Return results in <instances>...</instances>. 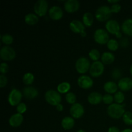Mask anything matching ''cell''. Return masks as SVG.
I'll use <instances>...</instances> for the list:
<instances>
[{"label":"cell","mask_w":132,"mask_h":132,"mask_svg":"<svg viewBox=\"0 0 132 132\" xmlns=\"http://www.w3.org/2000/svg\"><path fill=\"white\" fill-rule=\"evenodd\" d=\"M114 100V97L112 95V94H106L103 96V101L104 104L110 105L113 104V101Z\"/></svg>","instance_id":"cell-34"},{"label":"cell","mask_w":132,"mask_h":132,"mask_svg":"<svg viewBox=\"0 0 132 132\" xmlns=\"http://www.w3.org/2000/svg\"><path fill=\"white\" fill-rule=\"evenodd\" d=\"M77 132H86L85 131V130H77Z\"/></svg>","instance_id":"cell-47"},{"label":"cell","mask_w":132,"mask_h":132,"mask_svg":"<svg viewBox=\"0 0 132 132\" xmlns=\"http://www.w3.org/2000/svg\"><path fill=\"white\" fill-rule=\"evenodd\" d=\"M70 28L73 32L76 34H81L82 36H85L86 33L85 32V26L82 21L78 19H73L70 23Z\"/></svg>","instance_id":"cell-10"},{"label":"cell","mask_w":132,"mask_h":132,"mask_svg":"<svg viewBox=\"0 0 132 132\" xmlns=\"http://www.w3.org/2000/svg\"><path fill=\"white\" fill-rule=\"evenodd\" d=\"M24 21L29 25H34L39 21L38 15L33 13H28L24 16Z\"/></svg>","instance_id":"cell-24"},{"label":"cell","mask_w":132,"mask_h":132,"mask_svg":"<svg viewBox=\"0 0 132 132\" xmlns=\"http://www.w3.org/2000/svg\"><path fill=\"white\" fill-rule=\"evenodd\" d=\"M101 62L103 64H110L115 61V55L110 52H105L101 56Z\"/></svg>","instance_id":"cell-23"},{"label":"cell","mask_w":132,"mask_h":132,"mask_svg":"<svg viewBox=\"0 0 132 132\" xmlns=\"http://www.w3.org/2000/svg\"><path fill=\"white\" fill-rule=\"evenodd\" d=\"M118 85L117 83L112 81H107L104 85V90L107 94H116L118 91Z\"/></svg>","instance_id":"cell-21"},{"label":"cell","mask_w":132,"mask_h":132,"mask_svg":"<svg viewBox=\"0 0 132 132\" xmlns=\"http://www.w3.org/2000/svg\"><path fill=\"white\" fill-rule=\"evenodd\" d=\"M130 72L132 76V64H131V66H130Z\"/></svg>","instance_id":"cell-46"},{"label":"cell","mask_w":132,"mask_h":132,"mask_svg":"<svg viewBox=\"0 0 132 132\" xmlns=\"http://www.w3.org/2000/svg\"><path fill=\"white\" fill-rule=\"evenodd\" d=\"M77 85L82 89H90L94 85L92 78L86 75H82L77 79Z\"/></svg>","instance_id":"cell-12"},{"label":"cell","mask_w":132,"mask_h":132,"mask_svg":"<svg viewBox=\"0 0 132 132\" xmlns=\"http://www.w3.org/2000/svg\"><path fill=\"white\" fill-rule=\"evenodd\" d=\"M88 102L92 105H97L103 101V95L97 92H92L88 96Z\"/></svg>","instance_id":"cell-19"},{"label":"cell","mask_w":132,"mask_h":132,"mask_svg":"<svg viewBox=\"0 0 132 132\" xmlns=\"http://www.w3.org/2000/svg\"><path fill=\"white\" fill-rule=\"evenodd\" d=\"M75 125L74 119L72 117L67 116L64 117L61 121V126L64 130H70L73 128Z\"/></svg>","instance_id":"cell-22"},{"label":"cell","mask_w":132,"mask_h":132,"mask_svg":"<svg viewBox=\"0 0 132 132\" xmlns=\"http://www.w3.org/2000/svg\"><path fill=\"white\" fill-rule=\"evenodd\" d=\"M105 27L107 32L112 34L116 35L117 33L121 32L120 31L121 27L119 25V23L115 19H109L108 21H107L105 24Z\"/></svg>","instance_id":"cell-13"},{"label":"cell","mask_w":132,"mask_h":132,"mask_svg":"<svg viewBox=\"0 0 132 132\" xmlns=\"http://www.w3.org/2000/svg\"><path fill=\"white\" fill-rule=\"evenodd\" d=\"M112 13H119L121 10V5L120 4L116 3L112 5L110 7Z\"/></svg>","instance_id":"cell-38"},{"label":"cell","mask_w":132,"mask_h":132,"mask_svg":"<svg viewBox=\"0 0 132 132\" xmlns=\"http://www.w3.org/2000/svg\"><path fill=\"white\" fill-rule=\"evenodd\" d=\"M90 61L86 57H80L77 59L75 64V67L78 73L84 74L90 70Z\"/></svg>","instance_id":"cell-4"},{"label":"cell","mask_w":132,"mask_h":132,"mask_svg":"<svg viewBox=\"0 0 132 132\" xmlns=\"http://www.w3.org/2000/svg\"><path fill=\"white\" fill-rule=\"evenodd\" d=\"M45 101L52 106L58 105L61 102V96L60 93L54 90H48L45 94Z\"/></svg>","instance_id":"cell-3"},{"label":"cell","mask_w":132,"mask_h":132,"mask_svg":"<svg viewBox=\"0 0 132 132\" xmlns=\"http://www.w3.org/2000/svg\"><path fill=\"white\" fill-rule=\"evenodd\" d=\"M48 8V3L46 0H38L34 6V10L37 15L44 16L46 15Z\"/></svg>","instance_id":"cell-9"},{"label":"cell","mask_w":132,"mask_h":132,"mask_svg":"<svg viewBox=\"0 0 132 132\" xmlns=\"http://www.w3.org/2000/svg\"><path fill=\"white\" fill-rule=\"evenodd\" d=\"M112 12L111 9L108 5H102L95 11V16L98 21L101 22H104L105 21L109 20V18H110Z\"/></svg>","instance_id":"cell-2"},{"label":"cell","mask_w":132,"mask_h":132,"mask_svg":"<svg viewBox=\"0 0 132 132\" xmlns=\"http://www.w3.org/2000/svg\"><path fill=\"white\" fill-rule=\"evenodd\" d=\"M94 39L95 42L100 45L107 44L110 40V36L106 30L98 28L95 30L94 34Z\"/></svg>","instance_id":"cell-5"},{"label":"cell","mask_w":132,"mask_h":132,"mask_svg":"<svg viewBox=\"0 0 132 132\" xmlns=\"http://www.w3.org/2000/svg\"><path fill=\"white\" fill-rule=\"evenodd\" d=\"M80 3L77 0H67L64 3V8L68 13H73L79 9Z\"/></svg>","instance_id":"cell-15"},{"label":"cell","mask_w":132,"mask_h":132,"mask_svg":"<svg viewBox=\"0 0 132 132\" xmlns=\"http://www.w3.org/2000/svg\"><path fill=\"white\" fill-rule=\"evenodd\" d=\"M104 71V64L101 61H94L91 64L90 70V74L93 77H98L101 76Z\"/></svg>","instance_id":"cell-8"},{"label":"cell","mask_w":132,"mask_h":132,"mask_svg":"<svg viewBox=\"0 0 132 132\" xmlns=\"http://www.w3.org/2000/svg\"><path fill=\"white\" fill-rule=\"evenodd\" d=\"M71 85L68 82H62L58 85L57 87V91L60 94H66L69 92Z\"/></svg>","instance_id":"cell-26"},{"label":"cell","mask_w":132,"mask_h":132,"mask_svg":"<svg viewBox=\"0 0 132 132\" xmlns=\"http://www.w3.org/2000/svg\"><path fill=\"white\" fill-rule=\"evenodd\" d=\"M56 110L57 111H59V112H61V111L63 110V104H61L60 103V104H59L58 105L56 106Z\"/></svg>","instance_id":"cell-42"},{"label":"cell","mask_w":132,"mask_h":132,"mask_svg":"<svg viewBox=\"0 0 132 132\" xmlns=\"http://www.w3.org/2000/svg\"><path fill=\"white\" fill-rule=\"evenodd\" d=\"M107 48L111 51H116L119 48V43L115 39H110L106 44Z\"/></svg>","instance_id":"cell-29"},{"label":"cell","mask_w":132,"mask_h":132,"mask_svg":"<svg viewBox=\"0 0 132 132\" xmlns=\"http://www.w3.org/2000/svg\"><path fill=\"white\" fill-rule=\"evenodd\" d=\"M16 56V52L12 47L5 45L0 50V57L2 60L9 61L14 59Z\"/></svg>","instance_id":"cell-6"},{"label":"cell","mask_w":132,"mask_h":132,"mask_svg":"<svg viewBox=\"0 0 132 132\" xmlns=\"http://www.w3.org/2000/svg\"><path fill=\"white\" fill-rule=\"evenodd\" d=\"M125 106L123 104L113 103L110 104L107 108V113L111 118L114 119H119L122 117L125 113Z\"/></svg>","instance_id":"cell-1"},{"label":"cell","mask_w":132,"mask_h":132,"mask_svg":"<svg viewBox=\"0 0 132 132\" xmlns=\"http://www.w3.org/2000/svg\"><path fill=\"white\" fill-rule=\"evenodd\" d=\"M121 76V71L120 69L118 68H116L113 70L112 72V77L113 79H117L120 78Z\"/></svg>","instance_id":"cell-39"},{"label":"cell","mask_w":132,"mask_h":132,"mask_svg":"<svg viewBox=\"0 0 132 132\" xmlns=\"http://www.w3.org/2000/svg\"><path fill=\"white\" fill-rule=\"evenodd\" d=\"M65 99L68 104L72 105V104L76 103L77 97H76V94H75L74 93L72 92H69L67 93V94H66Z\"/></svg>","instance_id":"cell-31"},{"label":"cell","mask_w":132,"mask_h":132,"mask_svg":"<svg viewBox=\"0 0 132 132\" xmlns=\"http://www.w3.org/2000/svg\"><path fill=\"white\" fill-rule=\"evenodd\" d=\"M122 121L124 123L126 124V125L131 126L132 125V112H126L125 114L122 116Z\"/></svg>","instance_id":"cell-32"},{"label":"cell","mask_w":132,"mask_h":132,"mask_svg":"<svg viewBox=\"0 0 132 132\" xmlns=\"http://www.w3.org/2000/svg\"><path fill=\"white\" fill-rule=\"evenodd\" d=\"M27 106L24 103H20L16 107V110L18 113H21V114L24 113L27 111Z\"/></svg>","instance_id":"cell-35"},{"label":"cell","mask_w":132,"mask_h":132,"mask_svg":"<svg viewBox=\"0 0 132 132\" xmlns=\"http://www.w3.org/2000/svg\"><path fill=\"white\" fill-rule=\"evenodd\" d=\"M88 56L90 59L94 61H99V59L101 57V55H100V52L97 49H92L88 53Z\"/></svg>","instance_id":"cell-30"},{"label":"cell","mask_w":132,"mask_h":132,"mask_svg":"<svg viewBox=\"0 0 132 132\" xmlns=\"http://www.w3.org/2000/svg\"><path fill=\"white\" fill-rule=\"evenodd\" d=\"M108 132H121L120 131L119 129L117 126H111L108 128Z\"/></svg>","instance_id":"cell-41"},{"label":"cell","mask_w":132,"mask_h":132,"mask_svg":"<svg viewBox=\"0 0 132 132\" xmlns=\"http://www.w3.org/2000/svg\"><path fill=\"white\" fill-rule=\"evenodd\" d=\"M82 23L85 26L88 27H90L94 23V15L90 12H85L82 15Z\"/></svg>","instance_id":"cell-25"},{"label":"cell","mask_w":132,"mask_h":132,"mask_svg":"<svg viewBox=\"0 0 132 132\" xmlns=\"http://www.w3.org/2000/svg\"><path fill=\"white\" fill-rule=\"evenodd\" d=\"M1 41L3 44H5L6 46H9V45L12 44L14 41V37L12 35L9 34H5L1 35Z\"/></svg>","instance_id":"cell-28"},{"label":"cell","mask_w":132,"mask_h":132,"mask_svg":"<svg viewBox=\"0 0 132 132\" xmlns=\"http://www.w3.org/2000/svg\"><path fill=\"white\" fill-rule=\"evenodd\" d=\"M114 101L117 103V104H121L124 102L125 99V96L124 93L122 91H117L116 94H114Z\"/></svg>","instance_id":"cell-33"},{"label":"cell","mask_w":132,"mask_h":132,"mask_svg":"<svg viewBox=\"0 0 132 132\" xmlns=\"http://www.w3.org/2000/svg\"><path fill=\"white\" fill-rule=\"evenodd\" d=\"M116 37H117V38H121V37H122V33H121V32H119V33H117V34L116 35Z\"/></svg>","instance_id":"cell-45"},{"label":"cell","mask_w":132,"mask_h":132,"mask_svg":"<svg viewBox=\"0 0 132 132\" xmlns=\"http://www.w3.org/2000/svg\"><path fill=\"white\" fill-rule=\"evenodd\" d=\"M48 14L50 18L53 20H59L63 18V11L60 6L54 5L49 9Z\"/></svg>","instance_id":"cell-17"},{"label":"cell","mask_w":132,"mask_h":132,"mask_svg":"<svg viewBox=\"0 0 132 132\" xmlns=\"http://www.w3.org/2000/svg\"><path fill=\"white\" fill-rule=\"evenodd\" d=\"M108 2L109 3H112V5H113V4L118 3L119 2V0H108Z\"/></svg>","instance_id":"cell-43"},{"label":"cell","mask_w":132,"mask_h":132,"mask_svg":"<svg viewBox=\"0 0 132 132\" xmlns=\"http://www.w3.org/2000/svg\"><path fill=\"white\" fill-rule=\"evenodd\" d=\"M23 97V93L21 92L19 90L13 88L10 92L8 96V101L10 105L12 106H18L20 103H21V99Z\"/></svg>","instance_id":"cell-7"},{"label":"cell","mask_w":132,"mask_h":132,"mask_svg":"<svg viewBox=\"0 0 132 132\" xmlns=\"http://www.w3.org/2000/svg\"><path fill=\"white\" fill-rule=\"evenodd\" d=\"M117 85L121 91H129L132 89V79L128 77H122L119 80Z\"/></svg>","instance_id":"cell-14"},{"label":"cell","mask_w":132,"mask_h":132,"mask_svg":"<svg viewBox=\"0 0 132 132\" xmlns=\"http://www.w3.org/2000/svg\"><path fill=\"white\" fill-rule=\"evenodd\" d=\"M34 81V76L33 73L31 72H27L23 75V82H24V85L30 86L33 83Z\"/></svg>","instance_id":"cell-27"},{"label":"cell","mask_w":132,"mask_h":132,"mask_svg":"<svg viewBox=\"0 0 132 132\" xmlns=\"http://www.w3.org/2000/svg\"><path fill=\"white\" fill-rule=\"evenodd\" d=\"M121 30L125 34L132 36V18H128L122 22Z\"/></svg>","instance_id":"cell-20"},{"label":"cell","mask_w":132,"mask_h":132,"mask_svg":"<svg viewBox=\"0 0 132 132\" xmlns=\"http://www.w3.org/2000/svg\"><path fill=\"white\" fill-rule=\"evenodd\" d=\"M38 95V90L34 86H28L23 89V95L27 99L32 100L37 97Z\"/></svg>","instance_id":"cell-16"},{"label":"cell","mask_w":132,"mask_h":132,"mask_svg":"<svg viewBox=\"0 0 132 132\" xmlns=\"http://www.w3.org/2000/svg\"><path fill=\"white\" fill-rule=\"evenodd\" d=\"M8 83V79L5 75H0V88H4Z\"/></svg>","instance_id":"cell-37"},{"label":"cell","mask_w":132,"mask_h":132,"mask_svg":"<svg viewBox=\"0 0 132 132\" xmlns=\"http://www.w3.org/2000/svg\"><path fill=\"white\" fill-rule=\"evenodd\" d=\"M121 132H132V129L126 128V129H125V130H122Z\"/></svg>","instance_id":"cell-44"},{"label":"cell","mask_w":132,"mask_h":132,"mask_svg":"<svg viewBox=\"0 0 132 132\" xmlns=\"http://www.w3.org/2000/svg\"><path fill=\"white\" fill-rule=\"evenodd\" d=\"M9 64L6 63H1L0 64V72L1 74L5 75V73L9 72Z\"/></svg>","instance_id":"cell-36"},{"label":"cell","mask_w":132,"mask_h":132,"mask_svg":"<svg viewBox=\"0 0 132 132\" xmlns=\"http://www.w3.org/2000/svg\"><path fill=\"white\" fill-rule=\"evenodd\" d=\"M128 40L126 38H122L121 40V46H123V47H126V46L128 45Z\"/></svg>","instance_id":"cell-40"},{"label":"cell","mask_w":132,"mask_h":132,"mask_svg":"<svg viewBox=\"0 0 132 132\" xmlns=\"http://www.w3.org/2000/svg\"><path fill=\"white\" fill-rule=\"evenodd\" d=\"M23 122V116L21 113H14L10 116L9 120V123L12 127L17 128L21 125Z\"/></svg>","instance_id":"cell-18"},{"label":"cell","mask_w":132,"mask_h":132,"mask_svg":"<svg viewBox=\"0 0 132 132\" xmlns=\"http://www.w3.org/2000/svg\"><path fill=\"white\" fill-rule=\"evenodd\" d=\"M70 113L74 119H79L85 113V108L81 103H76L72 104L70 108Z\"/></svg>","instance_id":"cell-11"}]
</instances>
